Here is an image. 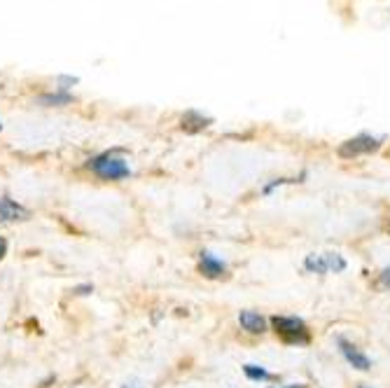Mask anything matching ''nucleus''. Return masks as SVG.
Returning a JSON list of instances; mask_svg holds the SVG:
<instances>
[{"label":"nucleus","instance_id":"nucleus-1","mask_svg":"<svg viewBox=\"0 0 390 388\" xmlns=\"http://www.w3.org/2000/svg\"><path fill=\"white\" fill-rule=\"evenodd\" d=\"M89 169H92L101 180H124L131 176V169L127 159L120 157V150H110L103 155L89 159Z\"/></svg>","mask_w":390,"mask_h":388},{"label":"nucleus","instance_id":"nucleus-2","mask_svg":"<svg viewBox=\"0 0 390 388\" xmlns=\"http://www.w3.org/2000/svg\"><path fill=\"white\" fill-rule=\"evenodd\" d=\"M274 330L281 335L288 344H306L309 342V330H306L304 321L292 316H276L274 321Z\"/></svg>","mask_w":390,"mask_h":388},{"label":"nucleus","instance_id":"nucleus-3","mask_svg":"<svg viewBox=\"0 0 390 388\" xmlns=\"http://www.w3.org/2000/svg\"><path fill=\"white\" fill-rule=\"evenodd\" d=\"M304 267L313 274H327V272H344L346 260L339 253H323V255H309L304 260Z\"/></svg>","mask_w":390,"mask_h":388},{"label":"nucleus","instance_id":"nucleus-4","mask_svg":"<svg viewBox=\"0 0 390 388\" xmlns=\"http://www.w3.org/2000/svg\"><path fill=\"white\" fill-rule=\"evenodd\" d=\"M379 148H381V138L362 134V136L351 138V141L341 143V148H339V157L351 159V157L369 155V152H374V150H379Z\"/></svg>","mask_w":390,"mask_h":388},{"label":"nucleus","instance_id":"nucleus-5","mask_svg":"<svg viewBox=\"0 0 390 388\" xmlns=\"http://www.w3.org/2000/svg\"><path fill=\"white\" fill-rule=\"evenodd\" d=\"M31 218V211L24 209L22 204L12 202V199H0V225L5 223H24V220Z\"/></svg>","mask_w":390,"mask_h":388},{"label":"nucleus","instance_id":"nucleus-6","mask_svg":"<svg viewBox=\"0 0 390 388\" xmlns=\"http://www.w3.org/2000/svg\"><path fill=\"white\" fill-rule=\"evenodd\" d=\"M36 103L40 108H66V106H73L75 96H73V92H59V89H54V92L40 94Z\"/></svg>","mask_w":390,"mask_h":388},{"label":"nucleus","instance_id":"nucleus-7","mask_svg":"<svg viewBox=\"0 0 390 388\" xmlns=\"http://www.w3.org/2000/svg\"><path fill=\"white\" fill-rule=\"evenodd\" d=\"M339 346H341V353H344V358L355 367V370L367 372L369 367H372V363H369V358H367L365 353H362L355 344L346 342V339H339Z\"/></svg>","mask_w":390,"mask_h":388},{"label":"nucleus","instance_id":"nucleus-8","mask_svg":"<svg viewBox=\"0 0 390 388\" xmlns=\"http://www.w3.org/2000/svg\"><path fill=\"white\" fill-rule=\"evenodd\" d=\"M206 127H211V117H206L199 110H187L180 117V129L187 131V134H197V131H204Z\"/></svg>","mask_w":390,"mask_h":388},{"label":"nucleus","instance_id":"nucleus-9","mask_svg":"<svg viewBox=\"0 0 390 388\" xmlns=\"http://www.w3.org/2000/svg\"><path fill=\"white\" fill-rule=\"evenodd\" d=\"M199 269H201V274H204L206 279H220V276L225 274V262L215 258L213 253L204 251V253H201Z\"/></svg>","mask_w":390,"mask_h":388},{"label":"nucleus","instance_id":"nucleus-10","mask_svg":"<svg viewBox=\"0 0 390 388\" xmlns=\"http://www.w3.org/2000/svg\"><path fill=\"white\" fill-rule=\"evenodd\" d=\"M239 323L243 325V330L253 332V335H262V332L267 330V321H264L260 314H255V311H241Z\"/></svg>","mask_w":390,"mask_h":388},{"label":"nucleus","instance_id":"nucleus-11","mask_svg":"<svg viewBox=\"0 0 390 388\" xmlns=\"http://www.w3.org/2000/svg\"><path fill=\"white\" fill-rule=\"evenodd\" d=\"M54 85H57L59 92H71L73 87L80 85V78H78V75H57Z\"/></svg>","mask_w":390,"mask_h":388},{"label":"nucleus","instance_id":"nucleus-12","mask_svg":"<svg viewBox=\"0 0 390 388\" xmlns=\"http://www.w3.org/2000/svg\"><path fill=\"white\" fill-rule=\"evenodd\" d=\"M243 372H246V377L253 379V381H269L271 379V374L260 365H246L243 367Z\"/></svg>","mask_w":390,"mask_h":388},{"label":"nucleus","instance_id":"nucleus-13","mask_svg":"<svg viewBox=\"0 0 390 388\" xmlns=\"http://www.w3.org/2000/svg\"><path fill=\"white\" fill-rule=\"evenodd\" d=\"M92 293H94V286H92V283H85V286H75V288H73V295H80V297L92 295Z\"/></svg>","mask_w":390,"mask_h":388},{"label":"nucleus","instance_id":"nucleus-14","mask_svg":"<svg viewBox=\"0 0 390 388\" xmlns=\"http://www.w3.org/2000/svg\"><path fill=\"white\" fill-rule=\"evenodd\" d=\"M381 286L386 288V290H390V267L381 272Z\"/></svg>","mask_w":390,"mask_h":388},{"label":"nucleus","instance_id":"nucleus-15","mask_svg":"<svg viewBox=\"0 0 390 388\" xmlns=\"http://www.w3.org/2000/svg\"><path fill=\"white\" fill-rule=\"evenodd\" d=\"M5 255H8V239L0 237V260H5Z\"/></svg>","mask_w":390,"mask_h":388},{"label":"nucleus","instance_id":"nucleus-16","mask_svg":"<svg viewBox=\"0 0 390 388\" xmlns=\"http://www.w3.org/2000/svg\"><path fill=\"white\" fill-rule=\"evenodd\" d=\"M124 388H143V386H141V384H127Z\"/></svg>","mask_w":390,"mask_h":388},{"label":"nucleus","instance_id":"nucleus-17","mask_svg":"<svg viewBox=\"0 0 390 388\" xmlns=\"http://www.w3.org/2000/svg\"><path fill=\"white\" fill-rule=\"evenodd\" d=\"M278 388H302V386H295V384H292V386H278Z\"/></svg>","mask_w":390,"mask_h":388},{"label":"nucleus","instance_id":"nucleus-18","mask_svg":"<svg viewBox=\"0 0 390 388\" xmlns=\"http://www.w3.org/2000/svg\"><path fill=\"white\" fill-rule=\"evenodd\" d=\"M0 131H3V122H0Z\"/></svg>","mask_w":390,"mask_h":388}]
</instances>
